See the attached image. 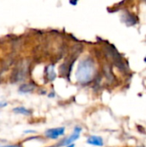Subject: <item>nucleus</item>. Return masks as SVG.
<instances>
[{
  "label": "nucleus",
  "mask_w": 146,
  "mask_h": 147,
  "mask_svg": "<svg viewBox=\"0 0 146 147\" xmlns=\"http://www.w3.org/2000/svg\"><path fill=\"white\" fill-rule=\"evenodd\" d=\"M64 134H65V127H57V128H52L47 130L45 134L47 138L55 140L59 136H62Z\"/></svg>",
  "instance_id": "3"
},
{
  "label": "nucleus",
  "mask_w": 146,
  "mask_h": 147,
  "mask_svg": "<svg viewBox=\"0 0 146 147\" xmlns=\"http://www.w3.org/2000/svg\"><path fill=\"white\" fill-rule=\"evenodd\" d=\"M124 22L126 23L127 26H133V25L136 24V22H137V17H136V16H134V15H133L131 13H126L125 15Z\"/></svg>",
  "instance_id": "5"
},
{
  "label": "nucleus",
  "mask_w": 146,
  "mask_h": 147,
  "mask_svg": "<svg viewBox=\"0 0 146 147\" xmlns=\"http://www.w3.org/2000/svg\"><path fill=\"white\" fill-rule=\"evenodd\" d=\"M67 147H74V145L73 144H71V145H70V146H68Z\"/></svg>",
  "instance_id": "11"
},
{
  "label": "nucleus",
  "mask_w": 146,
  "mask_h": 147,
  "mask_svg": "<svg viewBox=\"0 0 146 147\" xmlns=\"http://www.w3.org/2000/svg\"><path fill=\"white\" fill-rule=\"evenodd\" d=\"M104 72L106 74V77L109 79V80H113L114 79V75L112 73V71H111V68L108 66V65H106L104 67Z\"/></svg>",
  "instance_id": "8"
},
{
  "label": "nucleus",
  "mask_w": 146,
  "mask_h": 147,
  "mask_svg": "<svg viewBox=\"0 0 146 147\" xmlns=\"http://www.w3.org/2000/svg\"><path fill=\"white\" fill-rule=\"evenodd\" d=\"M95 74L96 65L91 59L87 58L79 62L76 71V78L80 84H88L94 78Z\"/></svg>",
  "instance_id": "1"
},
{
  "label": "nucleus",
  "mask_w": 146,
  "mask_h": 147,
  "mask_svg": "<svg viewBox=\"0 0 146 147\" xmlns=\"http://www.w3.org/2000/svg\"><path fill=\"white\" fill-rule=\"evenodd\" d=\"M139 147H144V146H139Z\"/></svg>",
  "instance_id": "13"
},
{
  "label": "nucleus",
  "mask_w": 146,
  "mask_h": 147,
  "mask_svg": "<svg viewBox=\"0 0 146 147\" xmlns=\"http://www.w3.org/2000/svg\"><path fill=\"white\" fill-rule=\"evenodd\" d=\"M87 143L89 145H92V146H103L102 139L98 136H90L87 140Z\"/></svg>",
  "instance_id": "4"
},
{
  "label": "nucleus",
  "mask_w": 146,
  "mask_h": 147,
  "mask_svg": "<svg viewBox=\"0 0 146 147\" xmlns=\"http://www.w3.org/2000/svg\"><path fill=\"white\" fill-rule=\"evenodd\" d=\"M52 147H53V146H52Z\"/></svg>",
  "instance_id": "14"
},
{
  "label": "nucleus",
  "mask_w": 146,
  "mask_h": 147,
  "mask_svg": "<svg viewBox=\"0 0 146 147\" xmlns=\"http://www.w3.org/2000/svg\"><path fill=\"white\" fill-rule=\"evenodd\" d=\"M0 147H21L18 145H12V146H0Z\"/></svg>",
  "instance_id": "10"
},
{
  "label": "nucleus",
  "mask_w": 146,
  "mask_h": 147,
  "mask_svg": "<svg viewBox=\"0 0 146 147\" xmlns=\"http://www.w3.org/2000/svg\"><path fill=\"white\" fill-rule=\"evenodd\" d=\"M54 66L53 65H50V66H48V68H47V71H48V78H49V79L50 80H53L54 78H55V77H56V75H55V73H54Z\"/></svg>",
  "instance_id": "9"
},
{
  "label": "nucleus",
  "mask_w": 146,
  "mask_h": 147,
  "mask_svg": "<svg viewBox=\"0 0 146 147\" xmlns=\"http://www.w3.org/2000/svg\"><path fill=\"white\" fill-rule=\"evenodd\" d=\"M34 89V86L31 84H23L20 86L19 88V91L21 93L26 94V93H29L31 91H33V90Z\"/></svg>",
  "instance_id": "6"
},
{
  "label": "nucleus",
  "mask_w": 146,
  "mask_h": 147,
  "mask_svg": "<svg viewBox=\"0 0 146 147\" xmlns=\"http://www.w3.org/2000/svg\"><path fill=\"white\" fill-rule=\"evenodd\" d=\"M144 61H145V63H146V57H145V59H144Z\"/></svg>",
  "instance_id": "12"
},
{
  "label": "nucleus",
  "mask_w": 146,
  "mask_h": 147,
  "mask_svg": "<svg viewBox=\"0 0 146 147\" xmlns=\"http://www.w3.org/2000/svg\"><path fill=\"white\" fill-rule=\"evenodd\" d=\"M13 111L15 114H20V115H30V111L24 107H16L13 109Z\"/></svg>",
  "instance_id": "7"
},
{
  "label": "nucleus",
  "mask_w": 146,
  "mask_h": 147,
  "mask_svg": "<svg viewBox=\"0 0 146 147\" xmlns=\"http://www.w3.org/2000/svg\"><path fill=\"white\" fill-rule=\"evenodd\" d=\"M81 131H82V128H81V127H76L75 129H74V133H73L70 137H68V138H66L65 140H64L60 143L59 146H70V145H71L72 142H74L75 140H77L79 138V134H80Z\"/></svg>",
  "instance_id": "2"
}]
</instances>
